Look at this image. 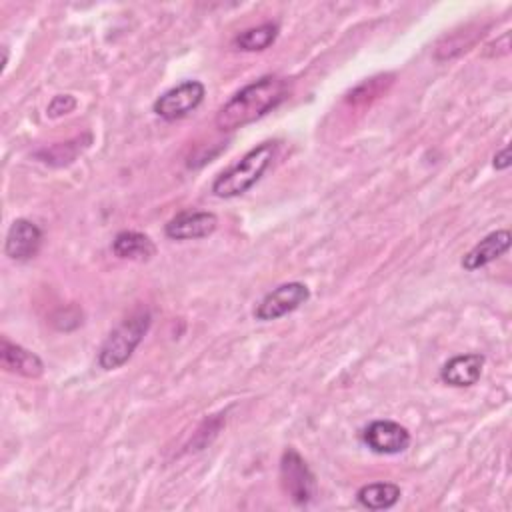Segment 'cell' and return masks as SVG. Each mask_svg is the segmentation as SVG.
<instances>
[{
    "instance_id": "7",
    "label": "cell",
    "mask_w": 512,
    "mask_h": 512,
    "mask_svg": "<svg viewBox=\"0 0 512 512\" xmlns=\"http://www.w3.org/2000/svg\"><path fill=\"white\" fill-rule=\"evenodd\" d=\"M364 444L376 454H398L410 444V432L392 420H374L362 432Z\"/></svg>"
},
{
    "instance_id": "11",
    "label": "cell",
    "mask_w": 512,
    "mask_h": 512,
    "mask_svg": "<svg viewBox=\"0 0 512 512\" xmlns=\"http://www.w3.org/2000/svg\"><path fill=\"white\" fill-rule=\"evenodd\" d=\"M484 366V356L482 354H460L450 358L442 370H440V380L462 388V386H472L478 382Z\"/></svg>"
},
{
    "instance_id": "14",
    "label": "cell",
    "mask_w": 512,
    "mask_h": 512,
    "mask_svg": "<svg viewBox=\"0 0 512 512\" xmlns=\"http://www.w3.org/2000/svg\"><path fill=\"white\" fill-rule=\"evenodd\" d=\"M400 496V486L392 482H372L356 492L358 502L368 510H388L400 500Z\"/></svg>"
},
{
    "instance_id": "16",
    "label": "cell",
    "mask_w": 512,
    "mask_h": 512,
    "mask_svg": "<svg viewBox=\"0 0 512 512\" xmlns=\"http://www.w3.org/2000/svg\"><path fill=\"white\" fill-rule=\"evenodd\" d=\"M74 106H76V100H74L70 94H60V96H56V98L50 102L48 114L56 118V116H62V114L72 112Z\"/></svg>"
},
{
    "instance_id": "9",
    "label": "cell",
    "mask_w": 512,
    "mask_h": 512,
    "mask_svg": "<svg viewBox=\"0 0 512 512\" xmlns=\"http://www.w3.org/2000/svg\"><path fill=\"white\" fill-rule=\"evenodd\" d=\"M218 226L214 212L204 210H184L176 214L164 228L166 236L172 240H196L210 236Z\"/></svg>"
},
{
    "instance_id": "8",
    "label": "cell",
    "mask_w": 512,
    "mask_h": 512,
    "mask_svg": "<svg viewBox=\"0 0 512 512\" xmlns=\"http://www.w3.org/2000/svg\"><path fill=\"white\" fill-rule=\"evenodd\" d=\"M42 244V230L26 220V218H16L8 232H6V242H4V254L16 262H24L36 256Z\"/></svg>"
},
{
    "instance_id": "1",
    "label": "cell",
    "mask_w": 512,
    "mask_h": 512,
    "mask_svg": "<svg viewBox=\"0 0 512 512\" xmlns=\"http://www.w3.org/2000/svg\"><path fill=\"white\" fill-rule=\"evenodd\" d=\"M290 94V82L280 76H262L238 90L230 100H226L216 112V126L222 132L238 130L246 124L256 122Z\"/></svg>"
},
{
    "instance_id": "4",
    "label": "cell",
    "mask_w": 512,
    "mask_h": 512,
    "mask_svg": "<svg viewBox=\"0 0 512 512\" xmlns=\"http://www.w3.org/2000/svg\"><path fill=\"white\" fill-rule=\"evenodd\" d=\"M280 480L284 492L298 506L308 504L316 494V480L304 458L294 450L286 448L280 458Z\"/></svg>"
},
{
    "instance_id": "3",
    "label": "cell",
    "mask_w": 512,
    "mask_h": 512,
    "mask_svg": "<svg viewBox=\"0 0 512 512\" xmlns=\"http://www.w3.org/2000/svg\"><path fill=\"white\" fill-rule=\"evenodd\" d=\"M150 328V312L140 308L124 318L102 342L98 350V364L104 370L120 368L142 342L144 334Z\"/></svg>"
},
{
    "instance_id": "5",
    "label": "cell",
    "mask_w": 512,
    "mask_h": 512,
    "mask_svg": "<svg viewBox=\"0 0 512 512\" xmlns=\"http://www.w3.org/2000/svg\"><path fill=\"white\" fill-rule=\"evenodd\" d=\"M204 92L206 88L202 82L184 80L156 98L154 112L164 120H178L200 106Z\"/></svg>"
},
{
    "instance_id": "15",
    "label": "cell",
    "mask_w": 512,
    "mask_h": 512,
    "mask_svg": "<svg viewBox=\"0 0 512 512\" xmlns=\"http://www.w3.org/2000/svg\"><path fill=\"white\" fill-rule=\"evenodd\" d=\"M278 36V26L276 24H260L256 28H248L242 34H238L234 38V44L246 52H256V50H264L268 48Z\"/></svg>"
},
{
    "instance_id": "12",
    "label": "cell",
    "mask_w": 512,
    "mask_h": 512,
    "mask_svg": "<svg viewBox=\"0 0 512 512\" xmlns=\"http://www.w3.org/2000/svg\"><path fill=\"white\" fill-rule=\"evenodd\" d=\"M510 248V232L508 230H496L488 236H484L466 256L462 258V268L466 270H478L496 258H500Z\"/></svg>"
},
{
    "instance_id": "6",
    "label": "cell",
    "mask_w": 512,
    "mask_h": 512,
    "mask_svg": "<svg viewBox=\"0 0 512 512\" xmlns=\"http://www.w3.org/2000/svg\"><path fill=\"white\" fill-rule=\"evenodd\" d=\"M310 298V290L302 282H286L268 292L260 304L254 310V316L258 320H276L292 310H296L300 304H304Z\"/></svg>"
},
{
    "instance_id": "2",
    "label": "cell",
    "mask_w": 512,
    "mask_h": 512,
    "mask_svg": "<svg viewBox=\"0 0 512 512\" xmlns=\"http://www.w3.org/2000/svg\"><path fill=\"white\" fill-rule=\"evenodd\" d=\"M276 150H278L276 140H266L254 146L236 164H232L212 182V192L218 198H234L244 194L262 178V174L274 160Z\"/></svg>"
},
{
    "instance_id": "13",
    "label": "cell",
    "mask_w": 512,
    "mask_h": 512,
    "mask_svg": "<svg viewBox=\"0 0 512 512\" xmlns=\"http://www.w3.org/2000/svg\"><path fill=\"white\" fill-rule=\"evenodd\" d=\"M112 252L118 258L144 262L154 256L156 246L146 234L134 232V230H124V232H118L116 238L112 240Z\"/></svg>"
},
{
    "instance_id": "17",
    "label": "cell",
    "mask_w": 512,
    "mask_h": 512,
    "mask_svg": "<svg viewBox=\"0 0 512 512\" xmlns=\"http://www.w3.org/2000/svg\"><path fill=\"white\" fill-rule=\"evenodd\" d=\"M508 166H510V150H508V146H504L500 152L494 154V168L504 170Z\"/></svg>"
},
{
    "instance_id": "10",
    "label": "cell",
    "mask_w": 512,
    "mask_h": 512,
    "mask_svg": "<svg viewBox=\"0 0 512 512\" xmlns=\"http://www.w3.org/2000/svg\"><path fill=\"white\" fill-rule=\"evenodd\" d=\"M0 364L6 372H14L26 378H38L44 372V364L34 352L10 342L6 336H2L0 342Z\"/></svg>"
}]
</instances>
